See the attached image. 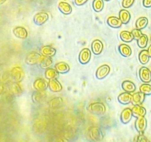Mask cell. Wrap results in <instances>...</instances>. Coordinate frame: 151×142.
<instances>
[{
  "instance_id": "8",
  "label": "cell",
  "mask_w": 151,
  "mask_h": 142,
  "mask_svg": "<svg viewBox=\"0 0 151 142\" xmlns=\"http://www.w3.org/2000/svg\"><path fill=\"white\" fill-rule=\"evenodd\" d=\"M91 59V51L88 48L83 49L78 56L80 62L83 65H86L90 61Z\"/></svg>"
},
{
  "instance_id": "13",
  "label": "cell",
  "mask_w": 151,
  "mask_h": 142,
  "mask_svg": "<svg viewBox=\"0 0 151 142\" xmlns=\"http://www.w3.org/2000/svg\"><path fill=\"white\" fill-rule=\"evenodd\" d=\"M33 86L37 90L44 91L48 86V83L42 78H38L34 81Z\"/></svg>"
},
{
  "instance_id": "34",
  "label": "cell",
  "mask_w": 151,
  "mask_h": 142,
  "mask_svg": "<svg viewBox=\"0 0 151 142\" xmlns=\"http://www.w3.org/2000/svg\"><path fill=\"white\" fill-rule=\"evenodd\" d=\"M147 42L148 38L147 35L145 34H142L141 36L137 40V45L140 48H145L147 46Z\"/></svg>"
},
{
  "instance_id": "27",
  "label": "cell",
  "mask_w": 151,
  "mask_h": 142,
  "mask_svg": "<svg viewBox=\"0 0 151 142\" xmlns=\"http://www.w3.org/2000/svg\"><path fill=\"white\" fill-rule=\"evenodd\" d=\"M18 82H12L10 85V90L12 94L15 96H19L22 93V90L21 86L18 83Z\"/></svg>"
},
{
  "instance_id": "39",
  "label": "cell",
  "mask_w": 151,
  "mask_h": 142,
  "mask_svg": "<svg viewBox=\"0 0 151 142\" xmlns=\"http://www.w3.org/2000/svg\"><path fill=\"white\" fill-rule=\"evenodd\" d=\"M88 0H74V4L77 6H81L86 4Z\"/></svg>"
},
{
  "instance_id": "28",
  "label": "cell",
  "mask_w": 151,
  "mask_h": 142,
  "mask_svg": "<svg viewBox=\"0 0 151 142\" xmlns=\"http://www.w3.org/2000/svg\"><path fill=\"white\" fill-rule=\"evenodd\" d=\"M139 60L142 65L146 64L150 59V56L149 55L147 50L143 49L140 52L138 56Z\"/></svg>"
},
{
  "instance_id": "26",
  "label": "cell",
  "mask_w": 151,
  "mask_h": 142,
  "mask_svg": "<svg viewBox=\"0 0 151 142\" xmlns=\"http://www.w3.org/2000/svg\"><path fill=\"white\" fill-rule=\"evenodd\" d=\"M119 51L124 57H129L132 55L131 48L126 44H121L119 46Z\"/></svg>"
},
{
  "instance_id": "9",
  "label": "cell",
  "mask_w": 151,
  "mask_h": 142,
  "mask_svg": "<svg viewBox=\"0 0 151 142\" xmlns=\"http://www.w3.org/2000/svg\"><path fill=\"white\" fill-rule=\"evenodd\" d=\"M110 70V68L109 65H103L97 69L96 72V76L98 79H103L109 75Z\"/></svg>"
},
{
  "instance_id": "31",
  "label": "cell",
  "mask_w": 151,
  "mask_h": 142,
  "mask_svg": "<svg viewBox=\"0 0 151 142\" xmlns=\"http://www.w3.org/2000/svg\"><path fill=\"white\" fill-rule=\"evenodd\" d=\"M148 24V19L146 17H140L136 22V27L139 29H143L145 28Z\"/></svg>"
},
{
  "instance_id": "7",
  "label": "cell",
  "mask_w": 151,
  "mask_h": 142,
  "mask_svg": "<svg viewBox=\"0 0 151 142\" xmlns=\"http://www.w3.org/2000/svg\"><path fill=\"white\" fill-rule=\"evenodd\" d=\"M49 19V15L47 12H40L37 13L33 18L34 23L37 25H42Z\"/></svg>"
},
{
  "instance_id": "36",
  "label": "cell",
  "mask_w": 151,
  "mask_h": 142,
  "mask_svg": "<svg viewBox=\"0 0 151 142\" xmlns=\"http://www.w3.org/2000/svg\"><path fill=\"white\" fill-rule=\"evenodd\" d=\"M133 141H137V142H149V141L147 138L146 137H145L143 134H139V135L136 136L133 140Z\"/></svg>"
},
{
  "instance_id": "21",
  "label": "cell",
  "mask_w": 151,
  "mask_h": 142,
  "mask_svg": "<svg viewBox=\"0 0 151 142\" xmlns=\"http://www.w3.org/2000/svg\"><path fill=\"white\" fill-rule=\"evenodd\" d=\"M107 23L109 26L113 28H120L123 24L119 18L116 16L109 17L107 20Z\"/></svg>"
},
{
  "instance_id": "10",
  "label": "cell",
  "mask_w": 151,
  "mask_h": 142,
  "mask_svg": "<svg viewBox=\"0 0 151 142\" xmlns=\"http://www.w3.org/2000/svg\"><path fill=\"white\" fill-rule=\"evenodd\" d=\"M32 100L34 103H41L44 102L47 99V94L44 91L37 90L34 91L31 96Z\"/></svg>"
},
{
  "instance_id": "17",
  "label": "cell",
  "mask_w": 151,
  "mask_h": 142,
  "mask_svg": "<svg viewBox=\"0 0 151 142\" xmlns=\"http://www.w3.org/2000/svg\"><path fill=\"white\" fill-rule=\"evenodd\" d=\"M48 87L50 90L53 92H58L61 90L62 85L56 78H54L50 79L48 82Z\"/></svg>"
},
{
  "instance_id": "15",
  "label": "cell",
  "mask_w": 151,
  "mask_h": 142,
  "mask_svg": "<svg viewBox=\"0 0 151 142\" xmlns=\"http://www.w3.org/2000/svg\"><path fill=\"white\" fill-rule=\"evenodd\" d=\"M14 35L18 38L25 39L28 36V32L27 29L23 26H17L13 29Z\"/></svg>"
},
{
  "instance_id": "41",
  "label": "cell",
  "mask_w": 151,
  "mask_h": 142,
  "mask_svg": "<svg viewBox=\"0 0 151 142\" xmlns=\"http://www.w3.org/2000/svg\"><path fill=\"white\" fill-rule=\"evenodd\" d=\"M147 52L149 53V55L150 56V58H151V45L149 46L148 49H147Z\"/></svg>"
},
{
  "instance_id": "38",
  "label": "cell",
  "mask_w": 151,
  "mask_h": 142,
  "mask_svg": "<svg viewBox=\"0 0 151 142\" xmlns=\"http://www.w3.org/2000/svg\"><path fill=\"white\" fill-rule=\"evenodd\" d=\"M134 0H123L122 6L124 8H129L132 6Z\"/></svg>"
},
{
  "instance_id": "33",
  "label": "cell",
  "mask_w": 151,
  "mask_h": 142,
  "mask_svg": "<svg viewBox=\"0 0 151 142\" xmlns=\"http://www.w3.org/2000/svg\"><path fill=\"white\" fill-rule=\"evenodd\" d=\"M93 8L96 12L101 11L104 8L103 0H94L92 4Z\"/></svg>"
},
{
  "instance_id": "1",
  "label": "cell",
  "mask_w": 151,
  "mask_h": 142,
  "mask_svg": "<svg viewBox=\"0 0 151 142\" xmlns=\"http://www.w3.org/2000/svg\"><path fill=\"white\" fill-rule=\"evenodd\" d=\"M88 111L96 116H101L104 114L106 111L105 105L101 102H94L88 105L87 108Z\"/></svg>"
},
{
  "instance_id": "44",
  "label": "cell",
  "mask_w": 151,
  "mask_h": 142,
  "mask_svg": "<svg viewBox=\"0 0 151 142\" xmlns=\"http://www.w3.org/2000/svg\"><path fill=\"white\" fill-rule=\"evenodd\" d=\"M104 1H110V0H104Z\"/></svg>"
},
{
  "instance_id": "6",
  "label": "cell",
  "mask_w": 151,
  "mask_h": 142,
  "mask_svg": "<svg viewBox=\"0 0 151 142\" xmlns=\"http://www.w3.org/2000/svg\"><path fill=\"white\" fill-rule=\"evenodd\" d=\"M135 128L139 134H143L147 128V120L144 117L137 118L134 123Z\"/></svg>"
},
{
  "instance_id": "16",
  "label": "cell",
  "mask_w": 151,
  "mask_h": 142,
  "mask_svg": "<svg viewBox=\"0 0 151 142\" xmlns=\"http://www.w3.org/2000/svg\"><path fill=\"white\" fill-rule=\"evenodd\" d=\"M103 50V44L99 39H96L93 41L91 43V50L93 53L96 55H98L101 53Z\"/></svg>"
},
{
  "instance_id": "29",
  "label": "cell",
  "mask_w": 151,
  "mask_h": 142,
  "mask_svg": "<svg viewBox=\"0 0 151 142\" xmlns=\"http://www.w3.org/2000/svg\"><path fill=\"white\" fill-rule=\"evenodd\" d=\"M120 38L121 40L124 42H130L134 39L132 32L127 31H122L120 33Z\"/></svg>"
},
{
  "instance_id": "43",
  "label": "cell",
  "mask_w": 151,
  "mask_h": 142,
  "mask_svg": "<svg viewBox=\"0 0 151 142\" xmlns=\"http://www.w3.org/2000/svg\"><path fill=\"white\" fill-rule=\"evenodd\" d=\"M6 0H0V5L3 4Z\"/></svg>"
},
{
  "instance_id": "24",
  "label": "cell",
  "mask_w": 151,
  "mask_h": 142,
  "mask_svg": "<svg viewBox=\"0 0 151 142\" xmlns=\"http://www.w3.org/2000/svg\"><path fill=\"white\" fill-rule=\"evenodd\" d=\"M55 69L59 73L61 74L67 73L70 70V67L68 65L64 62H60L55 65Z\"/></svg>"
},
{
  "instance_id": "11",
  "label": "cell",
  "mask_w": 151,
  "mask_h": 142,
  "mask_svg": "<svg viewBox=\"0 0 151 142\" xmlns=\"http://www.w3.org/2000/svg\"><path fill=\"white\" fill-rule=\"evenodd\" d=\"M133 116L138 118L144 117L146 114V109L140 105H134L132 109Z\"/></svg>"
},
{
  "instance_id": "25",
  "label": "cell",
  "mask_w": 151,
  "mask_h": 142,
  "mask_svg": "<svg viewBox=\"0 0 151 142\" xmlns=\"http://www.w3.org/2000/svg\"><path fill=\"white\" fill-rule=\"evenodd\" d=\"M122 89L126 92L133 93L136 90V85L133 82L130 80H124L122 84Z\"/></svg>"
},
{
  "instance_id": "32",
  "label": "cell",
  "mask_w": 151,
  "mask_h": 142,
  "mask_svg": "<svg viewBox=\"0 0 151 142\" xmlns=\"http://www.w3.org/2000/svg\"><path fill=\"white\" fill-rule=\"evenodd\" d=\"M59 73L52 68H47L45 71V77L47 79H52L54 78H57L58 76Z\"/></svg>"
},
{
  "instance_id": "18",
  "label": "cell",
  "mask_w": 151,
  "mask_h": 142,
  "mask_svg": "<svg viewBox=\"0 0 151 142\" xmlns=\"http://www.w3.org/2000/svg\"><path fill=\"white\" fill-rule=\"evenodd\" d=\"M132 98V95L130 94V93L125 92L120 93L118 96L117 99L120 103L122 104H127L131 103Z\"/></svg>"
},
{
  "instance_id": "2",
  "label": "cell",
  "mask_w": 151,
  "mask_h": 142,
  "mask_svg": "<svg viewBox=\"0 0 151 142\" xmlns=\"http://www.w3.org/2000/svg\"><path fill=\"white\" fill-rule=\"evenodd\" d=\"M88 134L89 138L93 141H101L104 137L101 129L96 126L90 127L88 129Z\"/></svg>"
},
{
  "instance_id": "4",
  "label": "cell",
  "mask_w": 151,
  "mask_h": 142,
  "mask_svg": "<svg viewBox=\"0 0 151 142\" xmlns=\"http://www.w3.org/2000/svg\"><path fill=\"white\" fill-rule=\"evenodd\" d=\"M11 77L14 82H20L24 77L23 69L19 66L14 67L11 70Z\"/></svg>"
},
{
  "instance_id": "12",
  "label": "cell",
  "mask_w": 151,
  "mask_h": 142,
  "mask_svg": "<svg viewBox=\"0 0 151 142\" xmlns=\"http://www.w3.org/2000/svg\"><path fill=\"white\" fill-rule=\"evenodd\" d=\"M145 99V94L143 93L139 92L137 93H134L132 94V98L131 103L132 104L134 105H141Z\"/></svg>"
},
{
  "instance_id": "14",
  "label": "cell",
  "mask_w": 151,
  "mask_h": 142,
  "mask_svg": "<svg viewBox=\"0 0 151 142\" xmlns=\"http://www.w3.org/2000/svg\"><path fill=\"white\" fill-rule=\"evenodd\" d=\"M133 116L132 109L130 108H126L123 110L120 114L121 121L124 124L128 123L132 119Z\"/></svg>"
},
{
  "instance_id": "22",
  "label": "cell",
  "mask_w": 151,
  "mask_h": 142,
  "mask_svg": "<svg viewBox=\"0 0 151 142\" xmlns=\"http://www.w3.org/2000/svg\"><path fill=\"white\" fill-rule=\"evenodd\" d=\"M64 104L63 100L60 97H56L53 99H52L50 103L49 106L50 108L52 109H57L61 107Z\"/></svg>"
},
{
  "instance_id": "30",
  "label": "cell",
  "mask_w": 151,
  "mask_h": 142,
  "mask_svg": "<svg viewBox=\"0 0 151 142\" xmlns=\"http://www.w3.org/2000/svg\"><path fill=\"white\" fill-rule=\"evenodd\" d=\"M52 60L51 57L43 56L39 65L42 69H46L50 67V66L52 65Z\"/></svg>"
},
{
  "instance_id": "35",
  "label": "cell",
  "mask_w": 151,
  "mask_h": 142,
  "mask_svg": "<svg viewBox=\"0 0 151 142\" xmlns=\"http://www.w3.org/2000/svg\"><path fill=\"white\" fill-rule=\"evenodd\" d=\"M140 92L145 94V95L151 94V84L148 83H145L142 84L139 88Z\"/></svg>"
},
{
  "instance_id": "19",
  "label": "cell",
  "mask_w": 151,
  "mask_h": 142,
  "mask_svg": "<svg viewBox=\"0 0 151 142\" xmlns=\"http://www.w3.org/2000/svg\"><path fill=\"white\" fill-rule=\"evenodd\" d=\"M40 52L41 54L43 56L52 57L55 55L56 53V50L53 47L49 45H47L42 46L40 50Z\"/></svg>"
},
{
  "instance_id": "40",
  "label": "cell",
  "mask_w": 151,
  "mask_h": 142,
  "mask_svg": "<svg viewBox=\"0 0 151 142\" xmlns=\"http://www.w3.org/2000/svg\"><path fill=\"white\" fill-rule=\"evenodd\" d=\"M143 5L145 8H150L151 0H143Z\"/></svg>"
},
{
  "instance_id": "3",
  "label": "cell",
  "mask_w": 151,
  "mask_h": 142,
  "mask_svg": "<svg viewBox=\"0 0 151 142\" xmlns=\"http://www.w3.org/2000/svg\"><path fill=\"white\" fill-rule=\"evenodd\" d=\"M43 56L35 52H29L26 56L25 62L29 65H34L39 64Z\"/></svg>"
},
{
  "instance_id": "23",
  "label": "cell",
  "mask_w": 151,
  "mask_h": 142,
  "mask_svg": "<svg viewBox=\"0 0 151 142\" xmlns=\"http://www.w3.org/2000/svg\"><path fill=\"white\" fill-rule=\"evenodd\" d=\"M119 18L123 24H127L130 19L131 15L127 10L123 9L119 12Z\"/></svg>"
},
{
  "instance_id": "37",
  "label": "cell",
  "mask_w": 151,
  "mask_h": 142,
  "mask_svg": "<svg viewBox=\"0 0 151 142\" xmlns=\"http://www.w3.org/2000/svg\"><path fill=\"white\" fill-rule=\"evenodd\" d=\"M133 36V38H134V39L135 40H137L140 36L141 35L143 34L141 32V30L140 29H133L132 31H131Z\"/></svg>"
},
{
  "instance_id": "42",
  "label": "cell",
  "mask_w": 151,
  "mask_h": 142,
  "mask_svg": "<svg viewBox=\"0 0 151 142\" xmlns=\"http://www.w3.org/2000/svg\"><path fill=\"white\" fill-rule=\"evenodd\" d=\"M4 90V86L2 84H0V94L2 93Z\"/></svg>"
},
{
  "instance_id": "20",
  "label": "cell",
  "mask_w": 151,
  "mask_h": 142,
  "mask_svg": "<svg viewBox=\"0 0 151 142\" xmlns=\"http://www.w3.org/2000/svg\"><path fill=\"white\" fill-rule=\"evenodd\" d=\"M58 8L60 11L64 15L70 14L72 12L71 6L68 3L64 1H61L59 2L58 5Z\"/></svg>"
},
{
  "instance_id": "5",
  "label": "cell",
  "mask_w": 151,
  "mask_h": 142,
  "mask_svg": "<svg viewBox=\"0 0 151 142\" xmlns=\"http://www.w3.org/2000/svg\"><path fill=\"white\" fill-rule=\"evenodd\" d=\"M139 76L140 79L144 83H149L151 82V71L145 66L140 68Z\"/></svg>"
}]
</instances>
